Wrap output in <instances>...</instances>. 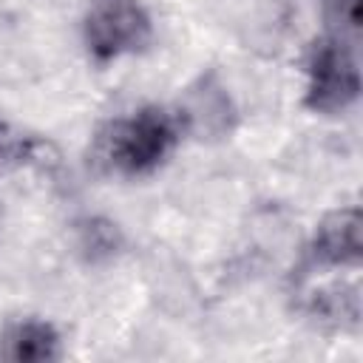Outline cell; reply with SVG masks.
Returning a JSON list of instances; mask_svg holds the SVG:
<instances>
[{
  "label": "cell",
  "instance_id": "6da1fadb",
  "mask_svg": "<svg viewBox=\"0 0 363 363\" xmlns=\"http://www.w3.org/2000/svg\"><path fill=\"white\" fill-rule=\"evenodd\" d=\"M184 133L179 111L145 105L102 125L94 139V162L113 176L139 179L159 170Z\"/></svg>",
  "mask_w": 363,
  "mask_h": 363
},
{
  "label": "cell",
  "instance_id": "7a4b0ae2",
  "mask_svg": "<svg viewBox=\"0 0 363 363\" xmlns=\"http://www.w3.org/2000/svg\"><path fill=\"white\" fill-rule=\"evenodd\" d=\"M360 96L357 40L326 31L306 57L303 105L312 113H340Z\"/></svg>",
  "mask_w": 363,
  "mask_h": 363
},
{
  "label": "cell",
  "instance_id": "3957f363",
  "mask_svg": "<svg viewBox=\"0 0 363 363\" xmlns=\"http://www.w3.org/2000/svg\"><path fill=\"white\" fill-rule=\"evenodd\" d=\"M153 37V20L139 0H88L82 43L94 62L105 65L142 51Z\"/></svg>",
  "mask_w": 363,
  "mask_h": 363
},
{
  "label": "cell",
  "instance_id": "277c9868",
  "mask_svg": "<svg viewBox=\"0 0 363 363\" xmlns=\"http://www.w3.org/2000/svg\"><path fill=\"white\" fill-rule=\"evenodd\" d=\"M306 258L332 264V267H346V269H360L363 261V235H360V210L357 207H340L332 210L320 218L315 227V235L309 247L303 250Z\"/></svg>",
  "mask_w": 363,
  "mask_h": 363
},
{
  "label": "cell",
  "instance_id": "5b68a950",
  "mask_svg": "<svg viewBox=\"0 0 363 363\" xmlns=\"http://www.w3.org/2000/svg\"><path fill=\"white\" fill-rule=\"evenodd\" d=\"M0 357L9 363H51L62 357V340L51 320L20 318L0 332Z\"/></svg>",
  "mask_w": 363,
  "mask_h": 363
},
{
  "label": "cell",
  "instance_id": "8992f818",
  "mask_svg": "<svg viewBox=\"0 0 363 363\" xmlns=\"http://www.w3.org/2000/svg\"><path fill=\"white\" fill-rule=\"evenodd\" d=\"M74 238H77L79 255L88 264L111 261L125 247V238H122L119 224L111 221V218H102V216H85V218H79L74 224Z\"/></svg>",
  "mask_w": 363,
  "mask_h": 363
}]
</instances>
